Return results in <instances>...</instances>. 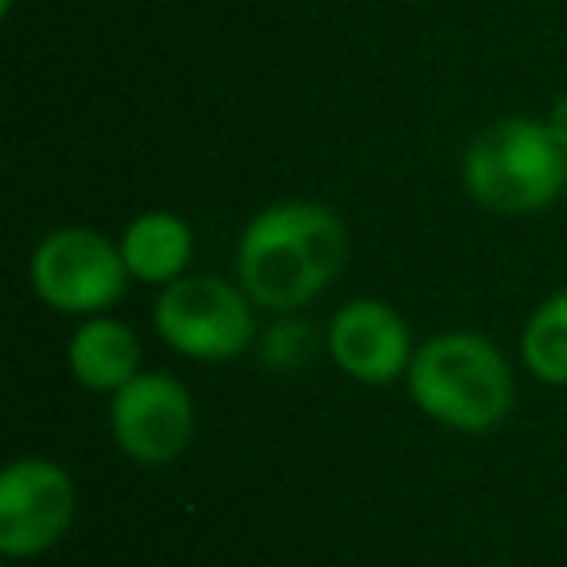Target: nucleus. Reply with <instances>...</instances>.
Segmentation results:
<instances>
[{
	"mask_svg": "<svg viewBox=\"0 0 567 567\" xmlns=\"http://www.w3.org/2000/svg\"><path fill=\"white\" fill-rule=\"evenodd\" d=\"M347 265V226L323 203L260 210L237 241V276L257 308L296 311L323 296Z\"/></svg>",
	"mask_w": 567,
	"mask_h": 567,
	"instance_id": "nucleus-1",
	"label": "nucleus"
},
{
	"mask_svg": "<svg viewBox=\"0 0 567 567\" xmlns=\"http://www.w3.org/2000/svg\"><path fill=\"white\" fill-rule=\"evenodd\" d=\"M71 373L94 393H117L141 373V342L117 319H86L71 339Z\"/></svg>",
	"mask_w": 567,
	"mask_h": 567,
	"instance_id": "nucleus-9",
	"label": "nucleus"
},
{
	"mask_svg": "<svg viewBox=\"0 0 567 567\" xmlns=\"http://www.w3.org/2000/svg\"><path fill=\"white\" fill-rule=\"evenodd\" d=\"M544 125H548V133L567 148V94L559 97L556 105H551V113H548V121H544Z\"/></svg>",
	"mask_w": 567,
	"mask_h": 567,
	"instance_id": "nucleus-12",
	"label": "nucleus"
},
{
	"mask_svg": "<svg viewBox=\"0 0 567 567\" xmlns=\"http://www.w3.org/2000/svg\"><path fill=\"white\" fill-rule=\"evenodd\" d=\"M520 358L544 385H567V292H556L528 316Z\"/></svg>",
	"mask_w": 567,
	"mask_h": 567,
	"instance_id": "nucleus-11",
	"label": "nucleus"
},
{
	"mask_svg": "<svg viewBox=\"0 0 567 567\" xmlns=\"http://www.w3.org/2000/svg\"><path fill=\"white\" fill-rule=\"evenodd\" d=\"M463 183L486 210L533 214L567 190V148L544 121H497L466 148Z\"/></svg>",
	"mask_w": 567,
	"mask_h": 567,
	"instance_id": "nucleus-3",
	"label": "nucleus"
},
{
	"mask_svg": "<svg viewBox=\"0 0 567 567\" xmlns=\"http://www.w3.org/2000/svg\"><path fill=\"white\" fill-rule=\"evenodd\" d=\"M128 265L121 245L82 226L55 229L32 252V288L63 316H97L125 296Z\"/></svg>",
	"mask_w": 567,
	"mask_h": 567,
	"instance_id": "nucleus-5",
	"label": "nucleus"
},
{
	"mask_svg": "<svg viewBox=\"0 0 567 567\" xmlns=\"http://www.w3.org/2000/svg\"><path fill=\"white\" fill-rule=\"evenodd\" d=\"M409 393L420 412L455 432H489L513 409V373L482 334H435L412 354Z\"/></svg>",
	"mask_w": 567,
	"mask_h": 567,
	"instance_id": "nucleus-2",
	"label": "nucleus"
},
{
	"mask_svg": "<svg viewBox=\"0 0 567 567\" xmlns=\"http://www.w3.org/2000/svg\"><path fill=\"white\" fill-rule=\"evenodd\" d=\"M190 237L187 221L172 210H148L128 221L121 237V257L128 265V276L141 284H175L187 272L190 260Z\"/></svg>",
	"mask_w": 567,
	"mask_h": 567,
	"instance_id": "nucleus-10",
	"label": "nucleus"
},
{
	"mask_svg": "<svg viewBox=\"0 0 567 567\" xmlns=\"http://www.w3.org/2000/svg\"><path fill=\"white\" fill-rule=\"evenodd\" d=\"M156 331L195 362L241 358L252 342L249 296L218 276H179L156 300Z\"/></svg>",
	"mask_w": 567,
	"mask_h": 567,
	"instance_id": "nucleus-4",
	"label": "nucleus"
},
{
	"mask_svg": "<svg viewBox=\"0 0 567 567\" xmlns=\"http://www.w3.org/2000/svg\"><path fill=\"white\" fill-rule=\"evenodd\" d=\"M110 427L117 447L133 463L164 466L183 455L195 435V401L187 385L167 373H136L113 393Z\"/></svg>",
	"mask_w": 567,
	"mask_h": 567,
	"instance_id": "nucleus-7",
	"label": "nucleus"
},
{
	"mask_svg": "<svg viewBox=\"0 0 567 567\" xmlns=\"http://www.w3.org/2000/svg\"><path fill=\"white\" fill-rule=\"evenodd\" d=\"M331 358L347 378L362 385H393L412 365L409 323L381 300H354L334 316L327 331Z\"/></svg>",
	"mask_w": 567,
	"mask_h": 567,
	"instance_id": "nucleus-8",
	"label": "nucleus"
},
{
	"mask_svg": "<svg viewBox=\"0 0 567 567\" xmlns=\"http://www.w3.org/2000/svg\"><path fill=\"white\" fill-rule=\"evenodd\" d=\"M74 482L51 458H17L0 474V551L40 556L66 536Z\"/></svg>",
	"mask_w": 567,
	"mask_h": 567,
	"instance_id": "nucleus-6",
	"label": "nucleus"
}]
</instances>
